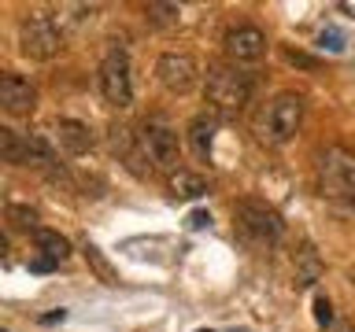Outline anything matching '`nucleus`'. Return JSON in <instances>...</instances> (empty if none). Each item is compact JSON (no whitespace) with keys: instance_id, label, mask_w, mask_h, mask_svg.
Returning <instances> with one entry per match:
<instances>
[{"instance_id":"f257e3e1","label":"nucleus","mask_w":355,"mask_h":332,"mask_svg":"<svg viewBox=\"0 0 355 332\" xmlns=\"http://www.w3.org/2000/svg\"><path fill=\"white\" fill-rule=\"evenodd\" d=\"M318 192L337 210H355V151L340 144L318 151Z\"/></svg>"},{"instance_id":"f03ea898","label":"nucleus","mask_w":355,"mask_h":332,"mask_svg":"<svg viewBox=\"0 0 355 332\" xmlns=\"http://www.w3.org/2000/svg\"><path fill=\"white\" fill-rule=\"evenodd\" d=\"M204 96L218 115H237L252 100V74L233 63H211L204 77Z\"/></svg>"},{"instance_id":"7ed1b4c3","label":"nucleus","mask_w":355,"mask_h":332,"mask_svg":"<svg viewBox=\"0 0 355 332\" xmlns=\"http://www.w3.org/2000/svg\"><path fill=\"white\" fill-rule=\"evenodd\" d=\"M233 225H237L241 240L255 243V248H270V243H277L285 232L282 214H277L270 203H263V199H241V203L233 207Z\"/></svg>"},{"instance_id":"20e7f679","label":"nucleus","mask_w":355,"mask_h":332,"mask_svg":"<svg viewBox=\"0 0 355 332\" xmlns=\"http://www.w3.org/2000/svg\"><path fill=\"white\" fill-rule=\"evenodd\" d=\"M19 48H22V55H30V59L49 63L63 48V30L55 26L52 15L33 11V15H26V19H22V26H19Z\"/></svg>"},{"instance_id":"39448f33","label":"nucleus","mask_w":355,"mask_h":332,"mask_svg":"<svg viewBox=\"0 0 355 332\" xmlns=\"http://www.w3.org/2000/svg\"><path fill=\"white\" fill-rule=\"evenodd\" d=\"M304 111H307V100L300 93H277L263 115V137L270 144H288L300 133Z\"/></svg>"},{"instance_id":"423d86ee","label":"nucleus","mask_w":355,"mask_h":332,"mask_svg":"<svg viewBox=\"0 0 355 332\" xmlns=\"http://www.w3.org/2000/svg\"><path fill=\"white\" fill-rule=\"evenodd\" d=\"M100 93L111 107H130L133 104V82H130V59L122 48H111L100 63Z\"/></svg>"},{"instance_id":"0eeeda50","label":"nucleus","mask_w":355,"mask_h":332,"mask_svg":"<svg viewBox=\"0 0 355 332\" xmlns=\"http://www.w3.org/2000/svg\"><path fill=\"white\" fill-rule=\"evenodd\" d=\"M155 82H159L166 93L185 96V93H193L196 82H200V66L189 52H163L159 59H155Z\"/></svg>"},{"instance_id":"6e6552de","label":"nucleus","mask_w":355,"mask_h":332,"mask_svg":"<svg viewBox=\"0 0 355 332\" xmlns=\"http://www.w3.org/2000/svg\"><path fill=\"white\" fill-rule=\"evenodd\" d=\"M141 140H144V151H148V159L159 166V170H182L178 166V133L166 126L163 118H148L141 126Z\"/></svg>"},{"instance_id":"1a4fd4ad","label":"nucleus","mask_w":355,"mask_h":332,"mask_svg":"<svg viewBox=\"0 0 355 332\" xmlns=\"http://www.w3.org/2000/svg\"><path fill=\"white\" fill-rule=\"evenodd\" d=\"M222 48H226L230 63H259L266 55V33L259 26H233L226 37H222Z\"/></svg>"},{"instance_id":"9d476101","label":"nucleus","mask_w":355,"mask_h":332,"mask_svg":"<svg viewBox=\"0 0 355 332\" xmlns=\"http://www.w3.org/2000/svg\"><path fill=\"white\" fill-rule=\"evenodd\" d=\"M0 107L8 115H30L37 107V89H33L22 74L15 71H4L0 74Z\"/></svg>"},{"instance_id":"9b49d317","label":"nucleus","mask_w":355,"mask_h":332,"mask_svg":"<svg viewBox=\"0 0 355 332\" xmlns=\"http://www.w3.org/2000/svg\"><path fill=\"white\" fill-rule=\"evenodd\" d=\"M111 148H115V155L122 163L130 166L137 177H144L152 170V159H148V151H144V140H141V133H133L130 126H111Z\"/></svg>"},{"instance_id":"f8f14e48","label":"nucleus","mask_w":355,"mask_h":332,"mask_svg":"<svg viewBox=\"0 0 355 332\" xmlns=\"http://www.w3.org/2000/svg\"><path fill=\"white\" fill-rule=\"evenodd\" d=\"M55 140H60V148L67 155H85L93 148V129L78 118H60L55 122Z\"/></svg>"},{"instance_id":"ddd939ff","label":"nucleus","mask_w":355,"mask_h":332,"mask_svg":"<svg viewBox=\"0 0 355 332\" xmlns=\"http://www.w3.org/2000/svg\"><path fill=\"white\" fill-rule=\"evenodd\" d=\"M215 129H218L215 115H196L193 122H189V144H193V155H196V159L211 163V144H215Z\"/></svg>"},{"instance_id":"4468645a","label":"nucleus","mask_w":355,"mask_h":332,"mask_svg":"<svg viewBox=\"0 0 355 332\" xmlns=\"http://www.w3.org/2000/svg\"><path fill=\"white\" fill-rule=\"evenodd\" d=\"M33 243H37V251H41V259H49V262H67V255H71V240L63 237V232H55V229H37L33 232Z\"/></svg>"},{"instance_id":"2eb2a0df","label":"nucleus","mask_w":355,"mask_h":332,"mask_svg":"<svg viewBox=\"0 0 355 332\" xmlns=\"http://www.w3.org/2000/svg\"><path fill=\"white\" fill-rule=\"evenodd\" d=\"M171 196L174 199H200V196H207V181L193 170H174L171 174Z\"/></svg>"},{"instance_id":"dca6fc26","label":"nucleus","mask_w":355,"mask_h":332,"mask_svg":"<svg viewBox=\"0 0 355 332\" xmlns=\"http://www.w3.org/2000/svg\"><path fill=\"white\" fill-rule=\"evenodd\" d=\"M315 281H322V259H318V251L311 248V243H304V248L296 251V284L311 288Z\"/></svg>"},{"instance_id":"f3484780","label":"nucleus","mask_w":355,"mask_h":332,"mask_svg":"<svg viewBox=\"0 0 355 332\" xmlns=\"http://www.w3.org/2000/svg\"><path fill=\"white\" fill-rule=\"evenodd\" d=\"M0 155H4V163H11V166H26V133L0 126Z\"/></svg>"},{"instance_id":"a211bd4d","label":"nucleus","mask_w":355,"mask_h":332,"mask_svg":"<svg viewBox=\"0 0 355 332\" xmlns=\"http://www.w3.org/2000/svg\"><path fill=\"white\" fill-rule=\"evenodd\" d=\"M4 214H8V221H11V225H15V229H26V232H37V210H33V207H22V203H8V210H4Z\"/></svg>"},{"instance_id":"6ab92c4d","label":"nucleus","mask_w":355,"mask_h":332,"mask_svg":"<svg viewBox=\"0 0 355 332\" xmlns=\"http://www.w3.org/2000/svg\"><path fill=\"white\" fill-rule=\"evenodd\" d=\"M144 15H148L152 26H174L178 15H182V8H178V4H148V8H144Z\"/></svg>"},{"instance_id":"aec40b11","label":"nucleus","mask_w":355,"mask_h":332,"mask_svg":"<svg viewBox=\"0 0 355 332\" xmlns=\"http://www.w3.org/2000/svg\"><path fill=\"white\" fill-rule=\"evenodd\" d=\"M85 259H89V262H93V266H96V273H100V277H104V281H107V284H119V277H115V273H111V266L104 262V255H100V248H93V243H85Z\"/></svg>"},{"instance_id":"412c9836","label":"nucleus","mask_w":355,"mask_h":332,"mask_svg":"<svg viewBox=\"0 0 355 332\" xmlns=\"http://www.w3.org/2000/svg\"><path fill=\"white\" fill-rule=\"evenodd\" d=\"M315 321L322 329H333L337 321H333V303H329V295H315Z\"/></svg>"},{"instance_id":"4be33fe9","label":"nucleus","mask_w":355,"mask_h":332,"mask_svg":"<svg viewBox=\"0 0 355 332\" xmlns=\"http://www.w3.org/2000/svg\"><path fill=\"white\" fill-rule=\"evenodd\" d=\"M285 63L288 66H300V71H318L315 55H307V52H300V48H285Z\"/></svg>"},{"instance_id":"5701e85b","label":"nucleus","mask_w":355,"mask_h":332,"mask_svg":"<svg viewBox=\"0 0 355 332\" xmlns=\"http://www.w3.org/2000/svg\"><path fill=\"white\" fill-rule=\"evenodd\" d=\"M318 48H329V52H344V37H340L337 30H326V33H322V37H318Z\"/></svg>"},{"instance_id":"b1692460","label":"nucleus","mask_w":355,"mask_h":332,"mask_svg":"<svg viewBox=\"0 0 355 332\" xmlns=\"http://www.w3.org/2000/svg\"><path fill=\"white\" fill-rule=\"evenodd\" d=\"M204 225H211V214L207 210H193L189 214V229H204Z\"/></svg>"},{"instance_id":"393cba45","label":"nucleus","mask_w":355,"mask_h":332,"mask_svg":"<svg viewBox=\"0 0 355 332\" xmlns=\"http://www.w3.org/2000/svg\"><path fill=\"white\" fill-rule=\"evenodd\" d=\"M30 270H33V273H49V270H55V262H49V259H33Z\"/></svg>"},{"instance_id":"a878e982","label":"nucleus","mask_w":355,"mask_h":332,"mask_svg":"<svg viewBox=\"0 0 355 332\" xmlns=\"http://www.w3.org/2000/svg\"><path fill=\"white\" fill-rule=\"evenodd\" d=\"M63 317H67V310H52V314L41 317V325H55V321H63Z\"/></svg>"},{"instance_id":"bb28decb","label":"nucleus","mask_w":355,"mask_h":332,"mask_svg":"<svg viewBox=\"0 0 355 332\" xmlns=\"http://www.w3.org/2000/svg\"><path fill=\"white\" fill-rule=\"evenodd\" d=\"M329 332H355V325H352V321H348V317H340V321H337V325H333Z\"/></svg>"},{"instance_id":"cd10ccee","label":"nucleus","mask_w":355,"mask_h":332,"mask_svg":"<svg viewBox=\"0 0 355 332\" xmlns=\"http://www.w3.org/2000/svg\"><path fill=\"white\" fill-rule=\"evenodd\" d=\"M200 332H211V329H200Z\"/></svg>"},{"instance_id":"c85d7f7f","label":"nucleus","mask_w":355,"mask_h":332,"mask_svg":"<svg viewBox=\"0 0 355 332\" xmlns=\"http://www.w3.org/2000/svg\"><path fill=\"white\" fill-rule=\"evenodd\" d=\"M0 332H8V329H0Z\"/></svg>"}]
</instances>
